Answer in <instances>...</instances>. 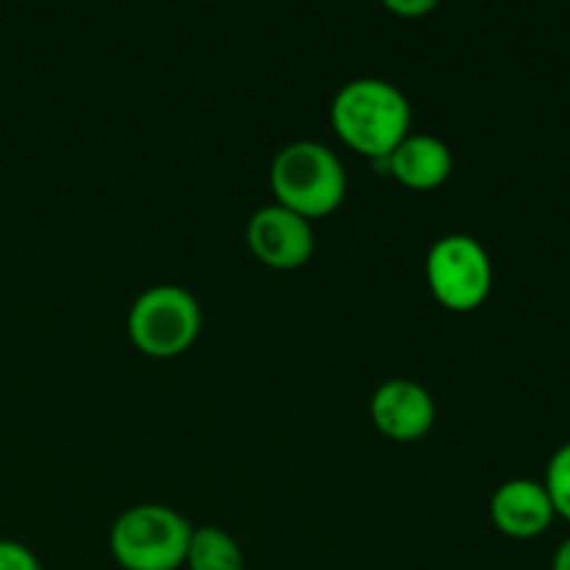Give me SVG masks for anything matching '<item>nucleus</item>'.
<instances>
[{
	"label": "nucleus",
	"instance_id": "f8f14e48",
	"mask_svg": "<svg viewBox=\"0 0 570 570\" xmlns=\"http://www.w3.org/2000/svg\"><path fill=\"white\" fill-rule=\"evenodd\" d=\"M0 570H42L37 554L17 540H0Z\"/></svg>",
	"mask_w": 570,
	"mask_h": 570
},
{
	"label": "nucleus",
	"instance_id": "f03ea898",
	"mask_svg": "<svg viewBox=\"0 0 570 570\" xmlns=\"http://www.w3.org/2000/svg\"><path fill=\"white\" fill-rule=\"evenodd\" d=\"M271 189L276 204L304 220H317L343 206L348 193L343 161L315 139L284 145L271 165Z\"/></svg>",
	"mask_w": 570,
	"mask_h": 570
},
{
	"label": "nucleus",
	"instance_id": "423d86ee",
	"mask_svg": "<svg viewBox=\"0 0 570 570\" xmlns=\"http://www.w3.org/2000/svg\"><path fill=\"white\" fill-rule=\"evenodd\" d=\"M248 248L271 271H298L315 254L312 223L284 206H262L248 220Z\"/></svg>",
	"mask_w": 570,
	"mask_h": 570
},
{
	"label": "nucleus",
	"instance_id": "7ed1b4c3",
	"mask_svg": "<svg viewBox=\"0 0 570 570\" xmlns=\"http://www.w3.org/2000/svg\"><path fill=\"white\" fill-rule=\"evenodd\" d=\"M193 527L165 504H139L122 512L109 534V549L122 570H178L187 560Z\"/></svg>",
	"mask_w": 570,
	"mask_h": 570
},
{
	"label": "nucleus",
	"instance_id": "6e6552de",
	"mask_svg": "<svg viewBox=\"0 0 570 570\" xmlns=\"http://www.w3.org/2000/svg\"><path fill=\"white\" fill-rule=\"evenodd\" d=\"M490 518L510 540H534L554 523L557 512L549 493L532 479H510L490 499Z\"/></svg>",
	"mask_w": 570,
	"mask_h": 570
},
{
	"label": "nucleus",
	"instance_id": "9d476101",
	"mask_svg": "<svg viewBox=\"0 0 570 570\" xmlns=\"http://www.w3.org/2000/svg\"><path fill=\"white\" fill-rule=\"evenodd\" d=\"M189 570H245V557L237 540L217 527L193 529L187 560Z\"/></svg>",
	"mask_w": 570,
	"mask_h": 570
},
{
	"label": "nucleus",
	"instance_id": "1a4fd4ad",
	"mask_svg": "<svg viewBox=\"0 0 570 570\" xmlns=\"http://www.w3.org/2000/svg\"><path fill=\"white\" fill-rule=\"evenodd\" d=\"M390 178L415 193H432L449 181L454 170V156L443 139L432 134H410L393 154L379 161Z\"/></svg>",
	"mask_w": 570,
	"mask_h": 570
},
{
	"label": "nucleus",
	"instance_id": "ddd939ff",
	"mask_svg": "<svg viewBox=\"0 0 570 570\" xmlns=\"http://www.w3.org/2000/svg\"><path fill=\"white\" fill-rule=\"evenodd\" d=\"M387 9L401 17H423L438 9L434 0H387Z\"/></svg>",
	"mask_w": 570,
	"mask_h": 570
},
{
	"label": "nucleus",
	"instance_id": "4468645a",
	"mask_svg": "<svg viewBox=\"0 0 570 570\" xmlns=\"http://www.w3.org/2000/svg\"><path fill=\"white\" fill-rule=\"evenodd\" d=\"M551 570H570V538L557 549L554 560H551Z\"/></svg>",
	"mask_w": 570,
	"mask_h": 570
},
{
	"label": "nucleus",
	"instance_id": "0eeeda50",
	"mask_svg": "<svg viewBox=\"0 0 570 570\" xmlns=\"http://www.w3.org/2000/svg\"><path fill=\"white\" fill-rule=\"evenodd\" d=\"M373 426L395 443H417L434 426V401L426 387L412 379H390L371 399Z\"/></svg>",
	"mask_w": 570,
	"mask_h": 570
},
{
	"label": "nucleus",
	"instance_id": "39448f33",
	"mask_svg": "<svg viewBox=\"0 0 570 570\" xmlns=\"http://www.w3.org/2000/svg\"><path fill=\"white\" fill-rule=\"evenodd\" d=\"M426 282L445 309L473 312L493 289V262L479 239L449 234L429 248Z\"/></svg>",
	"mask_w": 570,
	"mask_h": 570
},
{
	"label": "nucleus",
	"instance_id": "20e7f679",
	"mask_svg": "<svg viewBox=\"0 0 570 570\" xmlns=\"http://www.w3.org/2000/svg\"><path fill=\"white\" fill-rule=\"evenodd\" d=\"M200 334V306L178 284L148 287L128 312V337L150 360L181 356Z\"/></svg>",
	"mask_w": 570,
	"mask_h": 570
},
{
	"label": "nucleus",
	"instance_id": "9b49d317",
	"mask_svg": "<svg viewBox=\"0 0 570 570\" xmlns=\"http://www.w3.org/2000/svg\"><path fill=\"white\" fill-rule=\"evenodd\" d=\"M546 493H549L551 507L560 518L570 523V443L560 445L551 454L549 468H546Z\"/></svg>",
	"mask_w": 570,
	"mask_h": 570
},
{
	"label": "nucleus",
	"instance_id": "f257e3e1",
	"mask_svg": "<svg viewBox=\"0 0 570 570\" xmlns=\"http://www.w3.org/2000/svg\"><path fill=\"white\" fill-rule=\"evenodd\" d=\"M332 126L356 154L384 161L412 134V106L384 78H354L332 100Z\"/></svg>",
	"mask_w": 570,
	"mask_h": 570
}]
</instances>
